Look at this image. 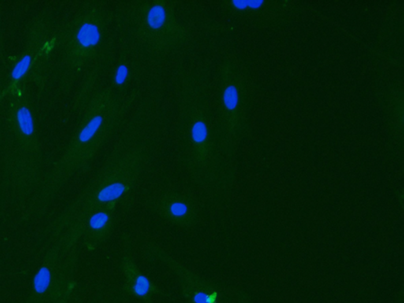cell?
I'll return each mask as SVG.
<instances>
[{
	"label": "cell",
	"mask_w": 404,
	"mask_h": 303,
	"mask_svg": "<svg viewBox=\"0 0 404 303\" xmlns=\"http://www.w3.org/2000/svg\"><path fill=\"white\" fill-rule=\"evenodd\" d=\"M176 4L170 0L128 2L114 13L116 30L150 62H163L184 50L191 39Z\"/></svg>",
	"instance_id": "cell-2"
},
{
	"label": "cell",
	"mask_w": 404,
	"mask_h": 303,
	"mask_svg": "<svg viewBox=\"0 0 404 303\" xmlns=\"http://www.w3.org/2000/svg\"><path fill=\"white\" fill-rule=\"evenodd\" d=\"M108 220V216L107 214L100 212L92 217V219L90 220V225L92 228L100 229L106 224Z\"/></svg>",
	"instance_id": "cell-8"
},
{
	"label": "cell",
	"mask_w": 404,
	"mask_h": 303,
	"mask_svg": "<svg viewBox=\"0 0 404 303\" xmlns=\"http://www.w3.org/2000/svg\"><path fill=\"white\" fill-rule=\"evenodd\" d=\"M263 1L262 0H246L247 8H258L262 6Z\"/></svg>",
	"instance_id": "cell-11"
},
{
	"label": "cell",
	"mask_w": 404,
	"mask_h": 303,
	"mask_svg": "<svg viewBox=\"0 0 404 303\" xmlns=\"http://www.w3.org/2000/svg\"><path fill=\"white\" fill-rule=\"evenodd\" d=\"M172 214L174 216H182L186 212V206L182 203H174L170 208Z\"/></svg>",
	"instance_id": "cell-10"
},
{
	"label": "cell",
	"mask_w": 404,
	"mask_h": 303,
	"mask_svg": "<svg viewBox=\"0 0 404 303\" xmlns=\"http://www.w3.org/2000/svg\"><path fill=\"white\" fill-rule=\"evenodd\" d=\"M150 62L142 53L122 40L105 66L100 88H108L122 98L138 96V86L146 76Z\"/></svg>",
	"instance_id": "cell-3"
},
{
	"label": "cell",
	"mask_w": 404,
	"mask_h": 303,
	"mask_svg": "<svg viewBox=\"0 0 404 303\" xmlns=\"http://www.w3.org/2000/svg\"><path fill=\"white\" fill-rule=\"evenodd\" d=\"M30 64H31V57L28 56H24L20 62H18L17 65L15 66V68H14L12 78L15 80L21 78L23 75L26 73L30 68Z\"/></svg>",
	"instance_id": "cell-7"
},
{
	"label": "cell",
	"mask_w": 404,
	"mask_h": 303,
	"mask_svg": "<svg viewBox=\"0 0 404 303\" xmlns=\"http://www.w3.org/2000/svg\"><path fill=\"white\" fill-rule=\"evenodd\" d=\"M138 170H135L133 172L126 174L125 176H124L122 178H118V180L125 178L126 176H131V174H136ZM118 180L112 182L100 191L99 194H98V198H99L100 200H102V202L114 200V199L120 198L124 194L126 188L125 184H124V182H122V181Z\"/></svg>",
	"instance_id": "cell-5"
},
{
	"label": "cell",
	"mask_w": 404,
	"mask_h": 303,
	"mask_svg": "<svg viewBox=\"0 0 404 303\" xmlns=\"http://www.w3.org/2000/svg\"><path fill=\"white\" fill-rule=\"evenodd\" d=\"M241 102V91L236 80L232 78L230 68L221 70L219 92V112L216 120L220 138H228L234 133L237 125V112Z\"/></svg>",
	"instance_id": "cell-4"
},
{
	"label": "cell",
	"mask_w": 404,
	"mask_h": 303,
	"mask_svg": "<svg viewBox=\"0 0 404 303\" xmlns=\"http://www.w3.org/2000/svg\"><path fill=\"white\" fill-rule=\"evenodd\" d=\"M150 288V282L146 277L140 276L138 278L137 282L134 286V292L138 296H142L148 292Z\"/></svg>",
	"instance_id": "cell-9"
},
{
	"label": "cell",
	"mask_w": 404,
	"mask_h": 303,
	"mask_svg": "<svg viewBox=\"0 0 404 303\" xmlns=\"http://www.w3.org/2000/svg\"><path fill=\"white\" fill-rule=\"evenodd\" d=\"M18 121L20 129L26 135L32 134L34 133V122L32 116L27 108H22L18 112Z\"/></svg>",
	"instance_id": "cell-6"
},
{
	"label": "cell",
	"mask_w": 404,
	"mask_h": 303,
	"mask_svg": "<svg viewBox=\"0 0 404 303\" xmlns=\"http://www.w3.org/2000/svg\"><path fill=\"white\" fill-rule=\"evenodd\" d=\"M207 300H208V298L203 293L196 294L194 298V301L196 303H208Z\"/></svg>",
	"instance_id": "cell-12"
},
{
	"label": "cell",
	"mask_w": 404,
	"mask_h": 303,
	"mask_svg": "<svg viewBox=\"0 0 404 303\" xmlns=\"http://www.w3.org/2000/svg\"><path fill=\"white\" fill-rule=\"evenodd\" d=\"M176 133L194 172L208 174L220 140L210 103V82L202 70L182 69L176 78Z\"/></svg>",
	"instance_id": "cell-1"
}]
</instances>
